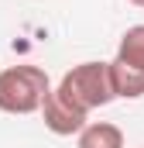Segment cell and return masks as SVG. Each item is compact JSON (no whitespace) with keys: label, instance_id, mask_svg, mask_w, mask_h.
Wrapping results in <instances>:
<instances>
[{"label":"cell","instance_id":"52a82bcc","mask_svg":"<svg viewBox=\"0 0 144 148\" xmlns=\"http://www.w3.org/2000/svg\"><path fill=\"white\" fill-rule=\"evenodd\" d=\"M130 3H134V7H144V0H130Z\"/></svg>","mask_w":144,"mask_h":148},{"label":"cell","instance_id":"8992f818","mask_svg":"<svg viewBox=\"0 0 144 148\" xmlns=\"http://www.w3.org/2000/svg\"><path fill=\"white\" fill-rule=\"evenodd\" d=\"M117 59L124 66H134V69H144V24H134L120 35V45H117Z\"/></svg>","mask_w":144,"mask_h":148},{"label":"cell","instance_id":"7a4b0ae2","mask_svg":"<svg viewBox=\"0 0 144 148\" xmlns=\"http://www.w3.org/2000/svg\"><path fill=\"white\" fill-rule=\"evenodd\" d=\"M58 86H62L86 114L117 100L113 79H110V62H79V66H72L69 73L62 76Z\"/></svg>","mask_w":144,"mask_h":148},{"label":"cell","instance_id":"5b68a950","mask_svg":"<svg viewBox=\"0 0 144 148\" xmlns=\"http://www.w3.org/2000/svg\"><path fill=\"white\" fill-rule=\"evenodd\" d=\"M79 148H124V131L110 121H89L79 131Z\"/></svg>","mask_w":144,"mask_h":148},{"label":"cell","instance_id":"277c9868","mask_svg":"<svg viewBox=\"0 0 144 148\" xmlns=\"http://www.w3.org/2000/svg\"><path fill=\"white\" fill-rule=\"evenodd\" d=\"M110 79H113V93L120 100H137V97H144V69L124 66L120 59H113L110 62Z\"/></svg>","mask_w":144,"mask_h":148},{"label":"cell","instance_id":"3957f363","mask_svg":"<svg viewBox=\"0 0 144 148\" xmlns=\"http://www.w3.org/2000/svg\"><path fill=\"white\" fill-rule=\"evenodd\" d=\"M41 121H45V127H48L52 134L69 138V134H79V131L89 124V114L82 110L62 86H52V93H48L45 103H41Z\"/></svg>","mask_w":144,"mask_h":148},{"label":"cell","instance_id":"6da1fadb","mask_svg":"<svg viewBox=\"0 0 144 148\" xmlns=\"http://www.w3.org/2000/svg\"><path fill=\"white\" fill-rule=\"evenodd\" d=\"M52 93V79L41 66H7L0 69V110L3 114H35Z\"/></svg>","mask_w":144,"mask_h":148}]
</instances>
